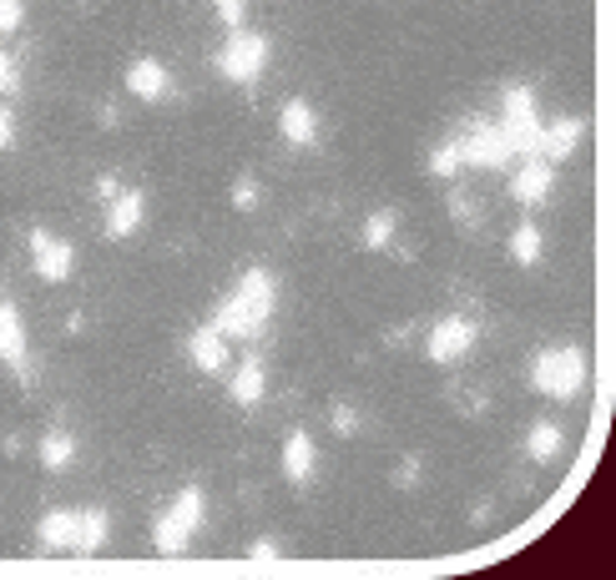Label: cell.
Listing matches in <instances>:
<instances>
[{"label":"cell","mask_w":616,"mask_h":580,"mask_svg":"<svg viewBox=\"0 0 616 580\" xmlns=\"http://www.w3.org/2000/svg\"><path fill=\"white\" fill-rule=\"evenodd\" d=\"M540 252H546V242H540V228H536V222H520V228L510 232V258H516L520 268H536Z\"/></svg>","instance_id":"21"},{"label":"cell","mask_w":616,"mask_h":580,"mask_svg":"<svg viewBox=\"0 0 616 580\" xmlns=\"http://www.w3.org/2000/svg\"><path fill=\"white\" fill-rule=\"evenodd\" d=\"M395 228H399V218L389 208H379V212H369L364 218V232H359V242L369 252H379V248H389V238H395Z\"/></svg>","instance_id":"22"},{"label":"cell","mask_w":616,"mask_h":580,"mask_svg":"<svg viewBox=\"0 0 616 580\" xmlns=\"http://www.w3.org/2000/svg\"><path fill=\"white\" fill-rule=\"evenodd\" d=\"M334 429H339L344 439L359 434V414H354V409H344V404H334Z\"/></svg>","instance_id":"30"},{"label":"cell","mask_w":616,"mask_h":580,"mask_svg":"<svg viewBox=\"0 0 616 580\" xmlns=\"http://www.w3.org/2000/svg\"><path fill=\"white\" fill-rule=\"evenodd\" d=\"M26 26V0H0V36H16Z\"/></svg>","instance_id":"25"},{"label":"cell","mask_w":616,"mask_h":580,"mask_svg":"<svg viewBox=\"0 0 616 580\" xmlns=\"http://www.w3.org/2000/svg\"><path fill=\"white\" fill-rule=\"evenodd\" d=\"M127 91L142 101H162L167 91H172V77H167L162 61H152V56H142V61H132L127 67Z\"/></svg>","instance_id":"13"},{"label":"cell","mask_w":616,"mask_h":580,"mask_svg":"<svg viewBox=\"0 0 616 580\" xmlns=\"http://www.w3.org/2000/svg\"><path fill=\"white\" fill-rule=\"evenodd\" d=\"M562 444H566V429H562V424H550V419H540V424L526 429V454H530L536 464H550L556 454H562Z\"/></svg>","instance_id":"19"},{"label":"cell","mask_w":616,"mask_h":580,"mask_svg":"<svg viewBox=\"0 0 616 580\" xmlns=\"http://www.w3.org/2000/svg\"><path fill=\"white\" fill-rule=\"evenodd\" d=\"M188 353H192V363H198L202 373H222V369H228V339H222L212 323L192 333V339H188Z\"/></svg>","instance_id":"15"},{"label":"cell","mask_w":616,"mask_h":580,"mask_svg":"<svg viewBox=\"0 0 616 580\" xmlns=\"http://www.w3.org/2000/svg\"><path fill=\"white\" fill-rule=\"evenodd\" d=\"M31 258H36V273H41L46 283H67L71 268H77V248L46 228H31Z\"/></svg>","instance_id":"7"},{"label":"cell","mask_w":616,"mask_h":580,"mask_svg":"<svg viewBox=\"0 0 616 580\" xmlns=\"http://www.w3.org/2000/svg\"><path fill=\"white\" fill-rule=\"evenodd\" d=\"M475 343H480V323H475V318L450 313V318H440V323L429 329L425 353H429V363H460Z\"/></svg>","instance_id":"5"},{"label":"cell","mask_w":616,"mask_h":580,"mask_svg":"<svg viewBox=\"0 0 616 580\" xmlns=\"http://www.w3.org/2000/svg\"><path fill=\"white\" fill-rule=\"evenodd\" d=\"M586 121L582 117H556V121H540V157L546 162H566V157L582 147Z\"/></svg>","instance_id":"8"},{"label":"cell","mask_w":616,"mask_h":580,"mask_svg":"<svg viewBox=\"0 0 616 580\" xmlns=\"http://www.w3.org/2000/svg\"><path fill=\"white\" fill-rule=\"evenodd\" d=\"M147 218V198L137 187H121L117 198H111V212H107V238H132Z\"/></svg>","instance_id":"12"},{"label":"cell","mask_w":616,"mask_h":580,"mask_svg":"<svg viewBox=\"0 0 616 580\" xmlns=\"http://www.w3.org/2000/svg\"><path fill=\"white\" fill-rule=\"evenodd\" d=\"M0 363H11L16 373H31L26 369V323L11 298H0Z\"/></svg>","instance_id":"10"},{"label":"cell","mask_w":616,"mask_h":580,"mask_svg":"<svg viewBox=\"0 0 616 580\" xmlns=\"http://www.w3.org/2000/svg\"><path fill=\"white\" fill-rule=\"evenodd\" d=\"M550 182H556V162H546L540 152H530L526 167L516 172V182H510V198H516V202H546Z\"/></svg>","instance_id":"9"},{"label":"cell","mask_w":616,"mask_h":580,"mask_svg":"<svg viewBox=\"0 0 616 580\" xmlns=\"http://www.w3.org/2000/svg\"><path fill=\"white\" fill-rule=\"evenodd\" d=\"M460 142H440V147H435V152H429V172H435V177H445V182H450V177L455 172H460Z\"/></svg>","instance_id":"24"},{"label":"cell","mask_w":616,"mask_h":580,"mask_svg":"<svg viewBox=\"0 0 616 580\" xmlns=\"http://www.w3.org/2000/svg\"><path fill=\"white\" fill-rule=\"evenodd\" d=\"M107 536H111V520H107V510L101 504H87V510H77V556H97L101 546H107Z\"/></svg>","instance_id":"16"},{"label":"cell","mask_w":616,"mask_h":580,"mask_svg":"<svg viewBox=\"0 0 616 580\" xmlns=\"http://www.w3.org/2000/svg\"><path fill=\"white\" fill-rule=\"evenodd\" d=\"M284 474L294 484H308V474H314V434L308 429H294L284 444Z\"/></svg>","instance_id":"18"},{"label":"cell","mask_w":616,"mask_h":580,"mask_svg":"<svg viewBox=\"0 0 616 580\" xmlns=\"http://www.w3.org/2000/svg\"><path fill=\"white\" fill-rule=\"evenodd\" d=\"M36 536H41L46 550H71L77 546V510H51Z\"/></svg>","instance_id":"20"},{"label":"cell","mask_w":616,"mask_h":580,"mask_svg":"<svg viewBox=\"0 0 616 580\" xmlns=\"http://www.w3.org/2000/svg\"><path fill=\"white\" fill-rule=\"evenodd\" d=\"M232 208H242V212L258 208V182L254 177H238V182H232Z\"/></svg>","instance_id":"27"},{"label":"cell","mask_w":616,"mask_h":580,"mask_svg":"<svg viewBox=\"0 0 616 580\" xmlns=\"http://www.w3.org/2000/svg\"><path fill=\"white\" fill-rule=\"evenodd\" d=\"M530 117H536V91L520 87V81H516V87H506V117H500V121H530Z\"/></svg>","instance_id":"23"},{"label":"cell","mask_w":616,"mask_h":580,"mask_svg":"<svg viewBox=\"0 0 616 580\" xmlns=\"http://www.w3.org/2000/svg\"><path fill=\"white\" fill-rule=\"evenodd\" d=\"M274 303H278V288H274V278H268V268H248V273L238 278V288L218 303L212 329L232 343L258 339V333L268 329V318H274Z\"/></svg>","instance_id":"1"},{"label":"cell","mask_w":616,"mask_h":580,"mask_svg":"<svg viewBox=\"0 0 616 580\" xmlns=\"http://www.w3.org/2000/svg\"><path fill=\"white\" fill-rule=\"evenodd\" d=\"M264 389H268V369H264V359H258V353H248V359H242V369L232 373V404H242V409H254L258 399H264Z\"/></svg>","instance_id":"14"},{"label":"cell","mask_w":616,"mask_h":580,"mask_svg":"<svg viewBox=\"0 0 616 580\" xmlns=\"http://www.w3.org/2000/svg\"><path fill=\"white\" fill-rule=\"evenodd\" d=\"M16 147V111L0 101V152H11Z\"/></svg>","instance_id":"28"},{"label":"cell","mask_w":616,"mask_h":580,"mask_svg":"<svg viewBox=\"0 0 616 580\" xmlns=\"http://www.w3.org/2000/svg\"><path fill=\"white\" fill-rule=\"evenodd\" d=\"M460 142V162L465 167H490V172H500V167L516 162V152H510L506 132H500V121L496 127H485V121H475L465 137H455Z\"/></svg>","instance_id":"6"},{"label":"cell","mask_w":616,"mask_h":580,"mask_svg":"<svg viewBox=\"0 0 616 580\" xmlns=\"http://www.w3.org/2000/svg\"><path fill=\"white\" fill-rule=\"evenodd\" d=\"M248 556H254L258 566H268V560H278L284 550H278V540H254V550H248Z\"/></svg>","instance_id":"31"},{"label":"cell","mask_w":616,"mask_h":580,"mask_svg":"<svg viewBox=\"0 0 616 580\" xmlns=\"http://www.w3.org/2000/svg\"><path fill=\"white\" fill-rule=\"evenodd\" d=\"M395 484H415V460H409V464H399V474H395Z\"/></svg>","instance_id":"33"},{"label":"cell","mask_w":616,"mask_h":580,"mask_svg":"<svg viewBox=\"0 0 616 580\" xmlns=\"http://www.w3.org/2000/svg\"><path fill=\"white\" fill-rule=\"evenodd\" d=\"M77 454H81V444L71 429H46L41 434V470H71Z\"/></svg>","instance_id":"17"},{"label":"cell","mask_w":616,"mask_h":580,"mask_svg":"<svg viewBox=\"0 0 616 580\" xmlns=\"http://www.w3.org/2000/svg\"><path fill=\"white\" fill-rule=\"evenodd\" d=\"M16 91H21V67L11 51H0V97H16Z\"/></svg>","instance_id":"26"},{"label":"cell","mask_w":616,"mask_h":580,"mask_svg":"<svg viewBox=\"0 0 616 580\" xmlns=\"http://www.w3.org/2000/svg\"><path fill=\"white\" fill-rule=\"evenodd\" d=\"M586 373H592V359L582 343H550L530 359V383L546 399H576L586 389Z\"/></svg>","instance_id":"2"},{"label":"cell","mask_w":616,"mask_h":580,"mask_svg":"<svg viewBox=\"0 0 616 580\" xmlns=\"http://www.w3.org/2000/svg\"><path fill=\"white\" fill-rule=\"evenodd\" d=\"M202 510H208L202 490H198V484H188V490H182L162 514H157L152 546L162 550V556H182V550H188V540L198 536V526H202Z\"/></svg>","instance_id":"4"},{"label":"cell","mask_w":616,"mask_h":580,"mask_svg":"<svg viewBox=\"0 0 616 580\" xmlns=\"http://www.w3.org/2000/svg\"><path fill=\"white\" fill-rule=\"evenodd\" d=\"M117 192H121V182H117L111 172H101V177H97V198H101V202H111Z\"/></svg>","instance_id":"32"},{"label":"cell","mask_w":616,"mask_h":580,"mask_svg":"<svg viewBox=\"0 0 616 580\" xmlns=\"http://www.w3.org/2000/svg\"><path fill=\"white\" fill-rule=\"evenodd\" d=\"M278 132H284V142L294 147H314L319 142V117H314V107H308L304 97L284 101V111H278Z\"/></svg>","instance_id":"11"},{"label":"cell","mask_w":616,"mask_h":580,"mask_svg":"<svg viewBox=\"0 0 616 580\" xmlns=\"http://www.w3.org/2000/svg\"><path fill=\"white\" fill-rule=\"evenodd\" d=\"M242 11H248V0H218V16H222V26H242Z\"/></svg>","instance_id":"29"},{"label":"cell","mask_w":616,"mask_h":580,"mask_svg":"<svg viewBox=\"0 0 616 580\" xmlns=\"http://www.w3.org/2000/svg\"><path fill=\"white\" fill-rule=\"evenodd\" d=\"M268 36L264 31H248V26H232L228 41L218 46L212 67H218L222 81H238V87H258V77L268 71Z\"/></svg>","instance_id":"3"}]
</instances>
